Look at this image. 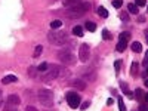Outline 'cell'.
<instances>
[{
  "mask_svg": "<svg viewBox=\"0 0 148 111\" xmlns=\"http://www.w3.org/2000/svg\"><path fill=\"white\" fill-rule=\"evenodd\" d=\"M145 56H147V58H148V51H147V55H145Z\"/></svg>",
  "mask_w": 148,
  "mask_h": 111,
  "instance_id": "38",
  "label": "cell"
},
{
  "mask_svg": "<svg viewBox=\"0 0 148 111\" xmlns=\"http://www.w3.org/2000/svg\"><path fill=\"white\" fill-rule=\"evenodd\" d=\"M21 104V99L18 95H9L6 98V104H5V111H15L18 108V105Z\"/></svg>",
  "mask_w": 148,
  "mask_h": 111,
  "instance_id": "6",
  "label": "cell"
},
{
  "mask_svg": "<svg viewBox=\"0 0 148 111\" xmlns=\"http://www.w3.org/2000/svg\"><path fill=\"white\" fill-rule=\"evenodd\" d=\"M130 39V33H127V31H125V33H120V36H119V43H117V46H116V49L119 52H125V49L127 47V40Z\"/></svg>",
  "mask_w": 148,
  "mask_h": 111,
  "instance_id": "7",
  "label": "cell"
},
{
  "mask_svg": "<svg viewBox=\"0 0 148 111\" xmlns=\"http://www.w3.org/2000/svg\"><path fill=\"white\" fill-rule=\"evenodd\" d=\"M145 40H147V43H148V31H145Z\"/></svg>",
  "mask_w": 148,
  "mask_h": 111,
  "instance_id": "36",
  "label": "cell"
},
{
  "mask_svg": "<svg viewBox=\"0 0 148 111\" xmlns=\"http://www.w3.org/2000/svg\"><path fill=\"white\" fill-rule=\"evenodd\" d=\"M127 9H129V12H130V14H133V15H138V12H139L138 6L135 5V3H130V5H127Z\"/></svg>",
  "mask_w": 148,
  "mask_h": 111,
  "instance_id": "16",
  "label": "cell"
},
{
  "mask_svg": "<svg viewBox=\"0 0 148 111\" xmlns=\"http://www.w3.org/2000/svg\"><path fill=\"white\" fill-rule=\"evenodd\" d=\"M121 5H123V0H114V2H113V6H114L116 9L121 8Z\"/></svg>",
  "mask_w": 148,
  "mask_h": 111,
  "instance_id": "27",
  "label": "cell"
},
{
  "mask_svg": "<svg viewBox=\"0 0 148 111\" xmlns=\"http://www.w3.org/2000/svg\"><path fill=\"white\" fill-rule=\"evenodd\" d=\"M59 27H62V21L55 19V21L51 22V28H52V30H56V28H59Z\"/></svg>",
  "mask_w": 148,
  "mask_h": 111,
  "instance_id": "20",
  "label": "cell"
},
{
  "mask_svg": "<svg viewBox=\"0 0 148 111\" xmlns=\"http://www.w3.org/2000/svg\"><path fill=\"white\" fill-rule=\"evenodd\" d=\"M18 79L15 77V76H12V74H9V76H5L3 79H2V83L3 84H9V83H14V82H16Z\"/></svg>",
  "mask_w": 148,
  "mask_h": 111,
  "instance_id": "12",
  "label": "cell"
},
{
  "mask_svg": "<svg viewBox=\"0 0 148 111\" xmlns=\"http://www.w3.org/2000/svg\"><path fill=\"white\" fill-rule=\"evenodd\" d=\"M42 52H43V46H42V45H37L36 49H34V55H33V58H39Z\"/></svg>",
  "mask_w": 148,
  "mask_h": 111,
  "instance_id": "19",
  "label": "cell"
},
{
  "mask_svg": "<svg viewBox=\"0 0 148 111\" xmlns=\"http://www.w3.org/2000/svg\"><path fill=\"white\" fill-rule=\"evenodd\" d=\"M47 68H49V64H47V62H42V64H40L39 67H37V70H39V73H42V74H43V73H45V71H46Z\"/></svg>",
  "mask_w": 148,
  "mask_h": 111,
  "instance_id": "21",
  "label": "cell"
},
{
  "mask_svg": "<svg viewBox=\"0 0 148 111\" xmlns=\"http://www.w3.org/2000/svg\"><path fill=\"white\" fill-rule=\"evenodd\" d=\"M67 102L68 105L73 108V110H76L80 107V96L77 92H68L67 93Z\"/></svg>",
  "mask_w": 148,
  "mask_h": 111,
  "instance_id": "9",
  "label": "cell"
},
{
  "mask_svg": "<svg viewBox=\"0 0 148 111\" xmlns=\"http://www.w3.org/2000/svg\"><path fill=\"white\" fill-rule=\"evenodd\" d=\"M139 111H148V104H141L139 105Z\"/></svg>",
  "mask_w": 148,
  "mask_h": 111,
  "instance_id": "29",
  "label": "cell"
},
{
  "mask_svg": "<svg viewBox=\"0 0 148 111\" xmlns=\"http://www.w3.org/2000/svg\"><path fill=\"white\" fill-rule=\"evenodd\" d=\"M73 34L74 36H77V37H83V28L80 25H76V27H73Z\"/></svg>",
  "mask_w": 148,
  "mask_h": 111,
  "instance_id": "13",
  "label": "cell"
},
{
  "mask_svg": "<svg viewBox=\"0 0 148 111\" xmlns=\"http://www.w3.org/2000/svg\"><path fill=\"white\" fill-rule=\"evenodd\" d=\"M27 111H37L34 107H27Z\"/></svg>",
  "mask_w": 148,
  "mask_h": 111,
  "instance_id": "33",
  "label": "cell"
},
{
  "mask_svg": "<svg viewBox=\"0 0 148 111\" xmlns=\"http://www.w3.org/2000/svg\"><path fill=\"white\" fill-rule=\"evenodd\" d=\"M59 73H61V67L58 65H49V68L42 74V82H53L59 77Z\"/></svg>",
  "mask_w": 148,
  "mask_h": 111,
  "instance_id": "2",
  "label": "cell"
},
{
  "mask_svg": "<svg viewBox=\"0 0 148 111\" xmlns=\"http://www.w3.org/2000/svg\"><path fill=\"white\" fill-rule=\"evenodd\" d=\"M130 47H132V51H133V52H136V53H139V52L142 51V45H141L139 42H133Z\"/></svg>",
  "mask_w": 148,
  "mask_h": 111,
  "instance_id": "14",
  "label": "cell"
},
{
  "mask_svg": "<svg viewBox=\"0 0 148 111\" xmlns=\"http://www.w3.org/2000/svg\"><path fill=\"white\" fill-rule=\"evenodd\" d=\"M39 101L42 102V105L45 107H53V92H51L49 89H42L39 90Z\"/></svg>",
  "mask_w": 148,
  "mask_h": 111,
  "instance_id": "4",
  "label": "cell"
},
{
  "mask_svg": "<svg viewBox=\"0 0 148 111\" xmlns=\"http://www.w3.org/2000/svg\"><path fill=\"white\" fill-rule=\"evenodd\" d=\"M67 39H68L67 33H55V31H52V33L47 34V40L53 46H62L67 42Z\"/></svg>",
  "mask_w": 148,
  "mask_h": 111,
  "instance_id": "3",
  "label": "cell"
},
{
  "mask_svg": "<svg viewBox=\"0 0 148 111\" xmlns=\"http://www.w3.org/2000/svg\"><path fill=\"white\" fill-rule=\"evenodd\" d=\"M135 5H136L138 8H141V6H145V5H147V0H136V3H135Z\"/></svg>",
  "mask_w": 148,
  "mask_h": 111,
  "instance_id": "28",
  "label": "cell"
},
{
  "mask_svg": "<svg viewBox=\"0 0 148 111\" xmlns=\"http://www.w3.org/2000/svg\"><path fill=\"white\" fill-rule=\"evenodd\" d=\"M89 9H90V3H89V2H82V3H79V5H74V6L68 8V9L65 10V15H67L68 18H71V19H77V18L83 16Z\"/></svg>",
  "mask_w": 148,
  "mask_h": 111,
  "instance_id": "1",
  "label": "cell"
},
{
  "mask_svg": "<svg viewBox=\"0 0 148 111\" xmlns=\"http://www.w3.org/2000/svg\"><path fill=\"white\" fill-rule=\"evenodd\" d=\"M84 27L88 28L89 31H95V30H96V25H95L93 22H90V21H88V22H86V25H84Z\"/></svg>",
  "mask_w": 148,
  "mask_h": 111,
  "instance_id": "23",
  "label": "cell"
},
{
  "mask_svg": "<svg viewBox=\"0 0 148 111\" xmlns=\"http://www.w3.org/2000/svg\"><path fill=\"white\" fill-rule=\"evenodd\" d=\"M120 65H121V61H116V62H114V67H116V71L117 73L120 71Z\"/></svg>",
  "mask_w": 148,
  "mask_h": 111,
  "instance_id": "30",
  "label": "cell"
},
{
  "mask_svg": "<svg viewBox=\"0 0 148 111\" xmlns=\"http://www.w3.org/2000/svg\"><path fill=\"white\" fill-rule=\"evenodd\" d=\"M144 101L148 104V92H147V93H145V96H144Z\"/></svg>",
  "mask_w": 148,
  "mask_h": 111,
  "instance_id": "34",
  "label": "cell"
},
{
  "mask_svg": "<svg viewBox=\"0 0 148 111\" xmlns=\"http://www.w3.org/2000/svg\"><path fill=\"white\" fill-rule=\"evenodd\" d=\"M79 3H82V0H64V6L65 8H71V6L79 5Z\"/></svg>",
  "mask_w": 148,
  "mask_h": 111,
  "instance_id": "15",
  "label": "cell"
},
{
  "mask_svg": "<svg viewBox=\"0 0 148 111\" xmlns=\"http://www.w3.org/2000/svg\"><path fill=\"white\" fill-rule=\"evenodd\" d=\"M102 37H104L105 40H110V39H111V37H113V36L110 34V31H108V30H102Z\"/></svg>",
  "mask_w": 148,
  "mask_h": 111,
  "instance_id": "25",
  "label": "cell"
},
{
  "mask_svg": "<svg viewBox=\"0 0 148 111\" xmlns=\"http://www.w3.org/2000/svg\"><path fill=\"white\" fill-rule=\"evenodd\" d=\"M107 105H113V99H108L107 101Z\"/></svg>",
  "mask_w": 148,
  "mask_h": 111,
  "instance_id": "35",
  "label": "cell"
},
{
  "mask_svg": "<svg viewBox=\"0 0 148 111\" xmlns=\"http://www.w3.org/2000/svg\"><path fill=\"white\" fill-rule=\"evenodd\" d=\"M89 105H90V102H89V101H86V102H83V104L80 105V108H82V110H86Z\"/></svg>",
  "mask_w": 148,
  "mask_h": 111,
  "instance_id": "31",
  "label": "cell"
},
{
  "mask_svg": "<svg viewBox=\"0 0 148 111\" xmlns=\"http://www.w3.org/2000/svg\"><path fill=\"white\" fill-rule=\"evenodd\" d=\"M58 58H59L61 62L65 64V65H71V64H74L77 61V56L74 55L70 49H62V51L58 53Z\"/></svg>",
  "mask_w": 148,
  "mask_h": 111,
  "instance_id": "5",
  "label": "cell"
},
{
  "mask_svg": "<svg viewBox=\"0 0 148 111\" xmlns=\"http://www.w3.org/2000/svg\"><path fill=\"white\" fill-rule=\"evenodd\" d=\"M37 71H39V70H37V67H33V65H31V67L28 68V71H27V73H28V76H30V77L37 79Z\"/></svg>",
  "mask_w": 148,
  "mask_h": 111,
  "instance_id": "18",
  "label": "cell"
},
{
  "mask_svg": "<svg viewBox=\"0 0 148 111\" xmlns=\"http://www.w3.org/2000/svg\"><path fill=\"white\" fill-rule=\"evenodd\" d=\"M70 86H71V88H76L77 90H84V89H86V83H84L83 79L71 80V82H70Z\"/></svg>",
  "mask_w": 148,
  "mask_h": 111,
  "instance_id": "11",
  "label": "cell"
},
{
  "mask_svg": "<svg viewBox=\"0 0 148 111\" xmlns=\"http://www.w3.org/2000/svg\"><path fill=\"white\" fill-rule=\"evenodd\" d=\"M138 62H132V70H130V74L132 76H136V73H138Z\"/></svg>",
  "mask_w": 148,
  "mask_h": 111,
  "instance_id": "22",
  "label": "cell"
},
{
  "mask_svg": "<svg viewBox=\"0 0 148 111\" xmlns=\"http://www.w3.org/2000/svg\"><path fill=\"white\" fill-rule=\"evenodd\" d=\"M144 96H145V95H144V90H142V89H136V98H138L139 101H142Z\"/></svg>",
  "mask_w": 148,
  "mask_h": 111,
  "instance_id": "26",
  "label": "cell"
},
{
  "mask_svg": "<svg viewBox=\"0 0 148 111\" xmlns=\"http://www.w3.org/2000/svg\"><path fill=\"white\" fill-rule=\"evenodd\" d=\"M89 58H90V47H89V45L88 43L80 45V47H79V59L82 61V62H88Z\"/></svg>",
  "mask_w": 148,
  "mask_h": 111,
  "instance_id": "8",
  "label": "cell"
},
{
  "mask_svg": "<svg viewBox=\"0 0 148 111\" xmlns=\"http://www.w3.org/2000/svg\"><path fill=\"white\" fill-rule=\"evenodd\" d=\"M80 77L86 82V80H89V82H95L96 80V73L92 70V68H83L80 71Z\"/></svg>",
  "mask_w": 148,
  "mask_h": 111,
  "instance_id": "10",
  "label": "cell"
},
{
  "mask_svg": "<svg viewBox=\"0 0 148 111\" xmlns=\"http://www.w3.org/2000/svg\"><path fill=\"white\" fill-rule=\"evenodd\" d=\"M147 71H148V67H147Z\"/></svg>",
  "mask_w": 148,
  "mask_h": 111,
  "instance_id": "39",
  "label": "cell"
},
{
  "mask_svg": "<svg viewBox=\"0 0 148 111\" xmlns=\"http://www.w3.org/2000/svg\"><path fill=\"white\" fill-rule=\"evenodd\" d=\"M119 108H120V111H127L126 110V105H125V102H123L121 98H119Z\"/></svg>",
  "mask_w": 148,
  "mask_h": 111,
  "instance_id": "24",
  "label": "cell"
},
{
  "mask_svg": "<svg viewBox=\"0 0 148 111\" xmlns=\"http://www.w3.org/2000/svg\"><path fill=\"white\" fill-rule=\"evenodd\" d=\"M147 10H148V9H147Z\"/></svg>",
  "mask_w": 148,
  "mask_h": 111,
  "instance_id": "40",
  "label": "cell"
},
{
  "mask_svg": "<svg viewBox=\"0 0 148 111\" xmlns=\"http://www.w3.org/2000/svg\"><path fill=\"white\" fill-rule=\"evenodd\" d=\"M98 15L102 16V18H108V10L104 6H99V8H98Z\"/></svg>",
  "mask_w": 148,
  "mask_h": 111,
  "instance_id": "17",
  "label": "cell"
},
{
  "mask_svg": "<svg viewBox=\"0 0 148 111\" xmlns=\"http://www.w3.org/2000/svg\"><path fill=\"white\" fill-rule=\"evenodd\" d=\"M144 84L147 86V88H148V79H145V82H144Z\"/></svg>",
  "mask_w": 148,
  "mask_h": 111,
  "instance_id": "37",
  "label": "cell"
},
{
  "mask_svg": "<svg viewBox=\"0 0 148 111\" xmlns=\"http://www.w3.org/2000/svg\"><path fill=\"white\" fill-rule=\"evenodd\" d=\"M3 104V95H2V90H0V107Z\"/></svg>",
  "mask_w": 148,
  "mask_h": 111,
  "instance_id": "32",
  "label": "cell"
}]
</instances>
